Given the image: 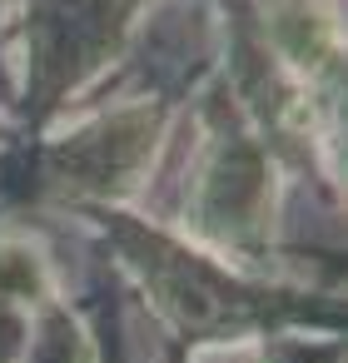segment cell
Listing matches in <instances>:
<instances>
[{
	"label": "cell",
	"mask_w": 348,
	"mask_h": 363,
	"mask_svg": "<svg viewBox=\"0 0 348 363\" xmlns=\"http://www.w3.org/2000/svg\"><path fill=\"white\" fill-rule=\"evenodd\" d=\"M155 130H159L155 115L130 110V115L100 125L95 135L70 140V145L60 150V164H55L60 189H65V194H95V199L105 194V199H110V189H115L120 179H130V174L140 169V160L150 155Z\"/></svg>",
	"instance_id": "2"
},
{
	"label": "cell",
	"mask_w": 348,
	"mask_h": 363,
	"mask_svg": "<svg viewBox=\"0 0 348 363\" xmlns=\"http://www.w3.org/2000/svg\"><path fill=\"white\" fill-rule=\"evenodd\" d=\"M105 224L115 229L120 249L145 274L159 313L189 333H219V328H239V323H279L288 313L313 308V298H298L284 289H244V284L224 279L219 269H209L204 259L184 254L179 244L159 239L155 229L125 224L120 214H105Z\"/></svg>",
	"instance_id": "1"
}]
</instances>
